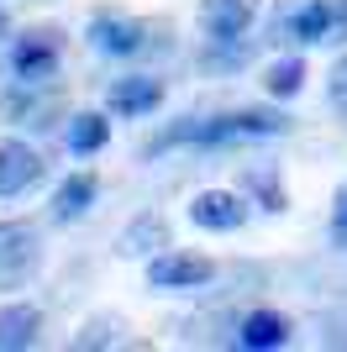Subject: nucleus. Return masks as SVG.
Instances as JSON below:
<instances>
[{"label":"nucleus","instance_id":"obj_7","mask_svg":"<svg viewBox=\"0 0 347 352\" xmlns=\"http://www.w3.org/2000/svg\"><path fill=\"white\" fill-rule=\"evenodd\" d=\"M189 221L200 232H242L247 226V200L237 190H200L189 200Z\"/></svg>","mask_w":347,"mask_h":352},{"label":"nucleus","instance_id":"obj_18","mask_svg":"<svg viewBox=\"0 0 347 352\" xmlns=\"http://www.w3.org/2000/svg\"><path fill=\"white\" fill-rule=\"evenodd\" d=\"M326 95H332V105L347 116V58L332 63V79H326Z\"/></svg>","mask_w":347,"mask_h":352},{"label":"nucleus","instance_id":"obj_12","mask_svg":"<svg viewBox=\"0 0 347 352\" xmlns=\"http://www.w3.org/2000/svg\"><path fill=\"white\" fill-rule=\"evenodd\" d=\"M43 331V310L27 305V300H11V305H0V352H21L37 342Z\"/></svg>","mask_w":347,"mask_h":352},{"label":"nucleus","instance_id":"obj_15","mask_svg":"<svg viewBox=\"0 0 347 352\" xmlns=\"http://www.w3.org/2000/svg\"><path fill=\"white\" fill-rule=\"evenodd\" d=\"M116 248L127 252V258L169 248V221H163V216H137V221L127 226V232H121V242H116Z\"/></svg>","mask_w":347,"mask_h":352},{"label":"nucleus","instance_id":"obj_20","mask_svg":"<svg viewBox=\"0 0 347 352\" xmlns=\"http://www.w3.org/2000/svg\"><path fill=\"white\" fill-rule=\"evenodd\" d=\"M0 27H6V16H0Z\"/></svg>","mask_w":347,"mask_h":352},{"label":"nucleus","instance_id":"obj_4","mask_svg":"<svg viewBox=\"0 0 347 352\" xmlns=\"http://www.w3.org/2000/svg\"><path fill=\"white\" fill-rule=\"evenodd\" d=\"M43 179V153L21 137H6L0 142V200H21L27 190H37Z\"/></svg>","mask_w":347,"mask_h":352},{"label":"nucleus","instance_id":"obj_13","mask_svg":"<svg viewBox=\"0 0 347 352\" xmlns=\"http://www.w3.org/2000/svg\"><path fill=\"white\" fill-rule=\"evenodd\" d=\"M95 195H101V184H95L90 174H69V179L53 190V221H58V226L79 221L90 206H95Z\"/></svg>","mask_w":347,"mask_h":352},{"label":"nucleus","instance_id":"obj_2","mask_svg":"<svg viewBox=\"0 0 347 352\" xmlns=\"http://www.w3.org/2000/svg\"><path fill=\"white\" fill-rule=\"evenodd\" d=\"M43 263V242L27 221H0V289L27 284Z\"/></svg>","mask_w":347,"mask_h":352},{"label":"nucleus","instance_id":"obj_10","mask_svg":"<svg viewBox=\"0 0 347 352\" xmlns=\"http://www.w3.org/2000/svg\"><path fill=\"white\" fill-rule=\"evenodd\" d=\"M258 21V0H200L205 37H242Z\"/></svg>","mask_w":347,"mask_h":352},{"label":"nucleus","instance_id":"obj_9","mask_svg":"<svg viewBox=\"0 0 347 352\" xmlns=\"http://www.w3.org/2000/svg\"><path fill=\"white\" fill-rule=\"evenodd\" d=\"M337 27V6L332 0H300L295 11L284 16V43H326Z\"/></svg>","mask_w":347,"mask_h":352},{"label":"nucleus","instance_id":"obj_14","mask_svg":"<svg viewBox=\"0 0 347 352\" xmlns=\"http://www.w3.org/2000/svg\"><path fill=\"white\" fill-rule=\"evenodd\" d=\"M63 142H69L74 158H95V153L111 142V121H105L101 111H79V116H69V132H63Z\"/></svg>","mask_w":347,"mask_h":352},{"label":"nucleus","instance_id":"obj_11","mask_svg":"<svg viewBox=\"0 0 347 352\" xmlns=\"http://www.w3.org/2000/svg\"><path fill=\"white\" fill-rule=\"evenodd\" d=\"M289 342V321L279 310H247L242 326H237V347L247 352H279Z\"/></svg>","mask_w":347,"mask_h":352},{"label":"nucleus","instance_id":"obj_3","mask_svg":"<svg viewBox=\"0 0 347 352\" xmlns=\"http://www.w3.org/2000/svg\"><path fill=\"white\" fill-rule=\"evenodd\" d=\"M216 279V263L200 258V252H158L147 263V284L163 294H179V289H205Z\"/></svg>","mask_w":347,"mask_h":352},{"label":"nucleus","instance_id":"obj_5","mask_svg":"<svg viewBox=\"0 0 347 352\" xmlns=\"http://www.w3.org/2000/svg\"><path fill=\"white\" fill-rule=\"evenodd\" d=\"M90 47L105 53V58H137V53L147 47V27H143V21H132V16L105 11V16L90 21Z\"/></svg>","mask_w":347,"mask_h":352},{"label":"nucleus","instance_id":"obj_19","mask_svg":"<svg viewBox=\"0 0 347 352\" xmlns=\"http://www.w3.org/2000/svg\"><path fill=\"white\" fill-rule=\"evenodd\" d=\"M332 248H347V184L332 200Z\"/></svg>","mask_w":347,"mask_h":352},{"label":"nucleus","instance_id":"obj_17","mask_svg":"<svg viewBox=\"0 0 347 352\" xmlns=\"http://www.w3.org/2000/svg\"><path fill=\"white\" fill-rule=\"evenodd\" d=\"M242 184L253 195H269V210H284V195H279V174H274V168H247Z\"/></svg>","mask_w":347,"mask_h":352},{"label":"nucleus","instance_id":"obj_6","mask_svg":"<svg viewBox=\"0 0 347 352\" xmlns=\"http://www.w3.org/2000/svg\"><path fill=\"white\" fill-rule=\"evenodd\" d=\"M58 69V32H27L11 43V74L21 85H43Z\"/></svg>","mask_w":347,"mask_h":352},{"label":"nucleus","instance_id":"obj_16","mask_svg":"<svg viewBox=\"0 0 347 352\" xmlns=\"http://www.w3.org/2000/svg\"><path fill=\"white\" fill-rule=\"evenodd\" d=\"M305 89V58H274L263 69V95H274V100H295Z\"/></svg>","mask_w":347,"mask_h":352},{"label":"nucleus","instance_id":"obj_1","mask_svg":"<svg viewBox=\"0 0 347 352\" xmlns=\"http://www.w3.org/2000/svg\"><path fill=\"white\" fill-rule=\"evenodd\" d=\"M289 116L284 111H227V116H200L185 126H169L163 137L147 142V158H158L169 147H242V142H269L284 137Z\"/></svg>","mask_w":347,"mask_h":352},{"label":"nucleus","instance_id":"obj_8","mask_svg":"<svg viewBox=\"0 0 347 352\" xmlns=\"http://www.w3.org/2000/svg\"><path fill=\"white\" fill-rule=\"evenodd\" d=\"M105 105H111V116L143 121V116H153V111L163 105V85L153 79V74H127V79H116V85H111Z\"/></svg>","mask_w":347,"mask_h":352}]
</instances>
